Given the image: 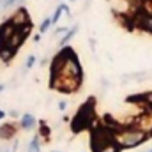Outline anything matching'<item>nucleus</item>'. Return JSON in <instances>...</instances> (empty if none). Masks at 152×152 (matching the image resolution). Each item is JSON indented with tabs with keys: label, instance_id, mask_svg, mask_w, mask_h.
Returning a JSON list of instances; mask_svg holds the SVG:
<instances>
[{
	"label": "nucleus",
	"instance_id": "6",
	"mask_svg": "<svg viewBox=\"0 0 152 152\" xmlns=\"http://www.w3.org/2000/svg\"><path fill=\"white\" fill-rule=\"evenodd\" d=\"M133 21H134V25L138 28L152 34V16L151 14H147V12H136V18Z\"/></svg>",
	"mask_w": 152,
	"mask_h": 152
},
{
	"label": "nucleus",
	"instance_id": "20",
	"mask_svg": "<svg viewBox=\"0 0 152 152\" xmlns=\"http://www.w3.org/2000/svg\"><path fill=\"white\" fill-rule=\"evenodd\" d=\"M4 117H5V112H2V110H0V120H2Z\"/></svg>",
	"mask_w": 152,
	"mask_h": 152
},
{
	"label": "nucleus",
	"instance_id": "23",
	"mask_svg": "<svg viewBox=\"0 0 152 152\" xmlns=\"http://www.w3.org/2000/svg\"><path fill=\"white\" fill-rule=\"evenodd\" d=\"M149 152H152V149H151V151H149Z\"/></svg>",
	"mask_w": 152,
	"mask_h": 152
},
{
	"label": "nucleus",
	"instance_id": "19",
	"mask_svg": "<svg viewBox=\"0 0 152 152\" xmlns=\"http://www.w3.org/2000/svg\"><path fill=\"white\" fill-rule=\"evenodd\" d=\"M39 39H41V34H36L34 36V42H39Z\"/></svg>",
	"mask_w": 152,
	"mask_h": 152
},
{
	"label": "nucleus",
	"instance_id": "9",
	"mask_svg": "<svg viewBox=\"0 0 152 152\" xmlns=\"http://www.w3.org/2000/svg\"><path fill=\"white\" fill-rule=\"evenodd\" d=\"M34 126H36V118H34V115L25 113L21 118H20V127H21V129L30 131V129H34Z\"/></svg>",
	"mask_w": 152,
	"mask_h": 152
},
{
	"label": "nucleus",
	"instance_id": "13",
	"mask_svg": "<svg viewBox=\"0 0 152 152\" xmlns=\"http://www.w3.org/2000/svg\"><path fill=\"white\" fill-rule=\"evenodd\" d=\"M122 151H124V149H122V147H120V145L113 140V142H110L104 149H101L99 152H122Z\"/></svg>",
	"mask_w": 152,
	"mask_h": 152
},
{
	"label": "nucleus",
	"instance_id": "18",
	"mask_svg": "<svg viewBox=\"0 0 152 152\" xmlns=\"http://www.w3.org/2000/svg\"><path fill=\"white\" fill-rule=\"evenodd\" d=\"M66 108H67V103H66V101H60V103H58V110H60V112H64Z\"/></svg>",
	"mask_w": 152,
	"mask_h": 152
},
{
	"label": "nucleus",
	"instance_id": "16",
	"mask_svg": "<svg viewBox=\"0 0 152 152\" xmlns=\"http://www.w3.org/2000/svg\"><path fill=\"white\" fill-rule=\"evenodd\" d=\"M36 55H28V58H27V62H25V69H30L34 64H36Z\"/></svg>",
	"mask_w": 152,
	"mask_h": 152
},
{
	"label": "nucleus",
	"instance_id": "4",
	"mask_svg": "<svg viewBox=\"0 0 152 152\" xmlns=\"http://www.w3.org/2000/svg\"><path fill=\"white\" fill-rule=\"evenodd\" d=\"M133 127L140 129V131H145L152 136V113H142L140 117H136L131 124Z\"/></svg>",
	"mask_w": 152,
	"mask_h": 152
},
{
	"label": "nucleus",
	"instance_id": "22",
	"mask_svg": "<svg viewBox=\"0 0 152 152\" xmlns=\"http://www.w3.org/2000/svg\"><path fill=\"white\" fill-rule=\"evenodd\" d=\"M2 90H4V85H0V92H2Z\"/></svg>",
	"mask_w": 152,
	"mask_h": 152
},
{
	"label": "nucleus",
	"instance_id": "8",
	"mask_svg": "<svg viewBox=\"0 0 152 152\" xmlns=\"http://www.w3.org/2000/svg\"><path fill=\"white\" fill-rule=\"evenodd\" d=\"M16 131H18L16 124H11V122L2 124V126H0V138H2V140H11V138L16 134Z\"/></svg>",
	"mask_w": 152,
	"mask_h": 152
},
{
	"label": "nucleus",
	"instance_id": "17",
	"mask_svg": "<svg viewBox=\"0 0 152 152\" xmlns=\"http://www.w3.org/2000/svg\"><path fill=\"white\" fill-rule=\"evenodd\" d=\"M12 5V0H2V7L4 9H7V7H11Z\"/></svg>",
	"mask_w": 152,
	"mask_h": 152
},
{
	"label": "nucleus",
	"instance_id": "15",
	"mask_svg": "<svg viewBox=\"0 0 152 152\" xmlns=\"http://www.w3.org/2000/svg\"><path fill=\"white\" fill-rule=\"evenodd\" d=\"M39 134L44 138V140H50V127H46L44 122H41V129H39Z\"/></svg>",
	"mask_w": 152,
	"mask_h": 152
},
{
	"label": "nucleus",
	"instance_id": "21",
	"mask_svg": "<svg viewBox=\"0 0 152 152\" xmlns=\"http://www.w3.org/2000/svg\"><path fill=\"white\" fill-rule=\"evenodd\" d=\"M147 14H151V16H152V7L149 9V12H147Z\"/></svg>",
	"mask_w": 152,
	"mask_h": 152
},
{
	"label": "nucleus",
	"instance_id": "1",
	"mask_svg": "<svg viewBox=\"0 0 152 152\" xmlns=\"http://www.w3.org/2000/svg\"><path fill=\"white\" fill-rule=\"evenodd\" d=\"M113 138L115 142L126 151V149L140 147L142 143H145L152 136L149 133H145V131H140V129L133 127V126H120L117 131H113Z\"/></svg>",
	"mask_w": 152,
	"mask_h": 152
},
{
	"label": "nucleus",
	"instance_id": "10",
	"mask_svg": "<svg viewBox=\"0 0 152 152\" xmlns=\"http://www.w3.org/2000/svg\"><path fill=\"white\" fill-rule=\"evenodd\" d=\"M14 55H16V51L11 50L9 46H2V48H0V60H2V62H9V60H12Z\"/></svg>",
	"mask_w": 152,
	"mask_h": 152
},
{
	"label": "nucleus",
	"instance_id": "2",
	"mask_svg": "<svg viewBox=\"0 0 152 152\" xmlns=\"http://www.w3.org/2000/svg\"><path fill=\"white\" fill-rule=\"evenodd\" d=\"M94 122V101H87L76 113L75 120L71 124V129L73 133H80V131H85L87 127H90V124Z\"/></svg>",
	"mask_w": 152,
	"mask_h": 152
},
{
	"label": "nucleus",
	"instance_id": "7",
	"mask_svg": "<svg viewBox=\"0 0 152 152\" xmlns=\"http://www.w3.org/2000/svg\"><path fill=\"white\" fill-rule=\"evenodd\" d=\"M110 4L117 14H131L133 12V0H112Z\"/></svg>",
	"mask_w": 152,
	"mask_h": 152
},
{
	"label": "nucleus",
	"instance_id": "12",
	"mask_svg": "<svg viewBox=\"0 0 152 152\" xmlns=\"http://www.w3.org/2000/svg\"><path fill=\"white\" fill-rule=\"evenodd\" d=\"M62 12H69V7L66 5V4H60L57 9H55V12H53V16H51V20H53V23H57L58 20H60V14Z\"/></svg>",
	"mask_w": 152,
	"mask_h": 152
},
{
	"label": "nucleus",
	"instance_id": "14",
	"mask_svg": "<svg viewBox=\"0 0 152 152\" xmlns=\"http://www.w3.org/2000/svg\"><path fill=\"white\" fill-rule=\"evenodd\" d=\"M51 25H53V20H51V18H44V20H42V23H41V27H39V34L48 32Z\"/></svg>",
	"mask_w": 152,
	"mask_h": 152
},
{
	"label": "nucleus",
	"instance_id": "5",
	"mask_svg": "<svg viewBox=\"0 0 152 152\" xmlns=\"http://www.w3.org/2000/svg\"><path fill=\"white\" fill-rule=\"evenodd\" d=\"M9 21H11L16 28H23V27L32 25V23H30V16H28V12H27L25 9H18V11L9 18Z\"/></svg>",
	"mask_w": 152,
	"mask_h": 152
},
{
	"label": "nucleus",
	"instance_id": "3",
	"mask_svg": "<svg viewBox=\"0 0 152 152\" xmlns=\"http://www.w3.org/2000/svg\"><path fill=\"white\" fill-rule=\"evenodd\" d=\"M50 85H51V88H55L58 92L73 94L80 88L81 80H76V78H53V80H50Z\"/></svg>",
	"mask_w": 152,
	"mask_h": 152
},
{
	"label": "nucleus",
	"instance_id": "24",
	"mask_svg": "<svg viewBox=\"0 0 152 152\" xmlns=\"http://www.w3.org/2000/svg\"><path fill=\"white\" fill-rule=\"evenodd\" d=\"M53 152H57V151H53Z\"/></svg>",
	"mask_w": 152,
	"mask_h": 152
},
{
	"label": "nucleus",
	"instance_id": "11",
	"mask_svg": "<svg viewBox=\"0 0 152 152\" xmlns=\"http://www.w3.org/2000/svg\"><path fill=\"white\" fill-rule=\"evenodd\" d=\"M76 32H78V25H76V27H71V28L64 34V37L60 39V46H66V44H67V42L76 36Z\"/></svg>",
	"mask_w": 152,
	"mask_h": 152
}]
</instances>
